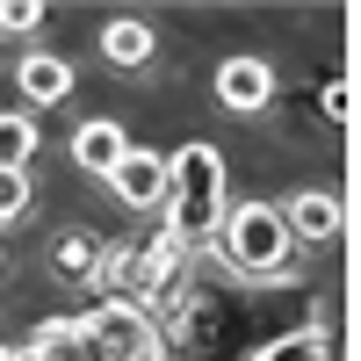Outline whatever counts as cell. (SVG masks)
Instances as JSON below:
<instances>
[{"label": "cell", "instance_id": "obj_15", "mask_svg": "<svg viewBox=\"0 0 361 361\" xmlns=\"http://www.w3.org/2000/svg\"><path fill=\"white\" fill-rule=\"evenodd\" d=\"M15 361H37V354H15Z\"/></svg>", "mask_w": 361, "mask_h": 361}, {"label": "cell", "instance_id": "obj_1", "mask_svg": "<svg viewBox=\"0 0 361 361\" xmlns=\"http://www.w3.org/2000/svg\"><path fill=\"white\" fill-rule=\"evenodd\" d=\"M29 354H37V361H166V340H159V325L145 318L137 304L109 296V304H94L87 318L37 325Z\"/></svg>", "mask_w": 361, "mask_h": 361}, {"label": "cell", "instance_id": "obj_5", "mask_svg": "<svg viewBox=\"0 0 361 361\" xmlns=\"http://www.w3.org/2000/svg\"><path fill=\"white\" fill-rule=\"evenodd\" d=\"M267 94H275V73H267V58L238 51V58H224V66H217V102H224V109L253 116V109H267Z\"/></svg>", "mask_w": 361, "mask_h": 361}, {"label": "cell", "instance_id": "obj_11", "mask_svg": "<svg viewBox=\"0 0 361 361\" xmlns=\"http://www.w3.org/2000/svg\"><path fill=\"white\" fill-rule=\"evenodd\" d=\"M253 361H333V340H325L318 325H304V333H275Z\"/></svg>", "mask_w": 361, "mask_h": 361}, {"label": "cell", "instance_id": "obj_13", "mask_svg": "<svg viewBox=\"0 0 361 361\" xmlns=\"http://www.w3.org/2000/svg\"><path fill=\"white\" fill-rule=\"evenodd\" d=\"M22 209H29V173H8V166H0V224L22 217Z\"/></svg>", "mask_w": 361, "mask_h": 361}, {"label": "cell", "instance_id": "obj_9", "mask_svg": "<svg viewBox=\"0 0 361 361\" xmlns=\"http://www.w3.org/2000/svg\"><path fill=\"white\" fill-rule=\"evenodd\" d=\"M102 51H109V66H145V58L159 51V37H152V22H137V15H116V22L102 29Z\"/></svg>", "mask_w": 361, "mask_h": 361}, {"label": "cell", "instance_id": "obj_3", "mask_svg": "<svg viewBox=\"0 0 361 361\" xmlns=\"http://www.w3.org/2000/svg\"><path fill=\"white\" fill-rule=\"evenodd\" d=\"M217 238H224V260L238 267V275H282V267H289V224H282L275 202H238V209H224Z\"/></svg>", "mask_w": 361, "mask_h": 361}, {"label": "cell", "instance_id": "obj_12", "mask_svg": "<svg viewBox=\"0 0 361 361\" xmlns=\"http://www.w3.org/2000/svg\"><path fill=\"white\" fill-rule=\"evenodd\" d=\"M37 29H44L37 0H0V37H37Z\"/></svg>", "mask_w": 361, "mask_h": 361}, {"label": "cell", "instance_id": "obj_2", "mask_svg": "<svg viewBox=\"0 0 361 361\" xmlns=\"http://www.w3.org/2000/svg\"><path fill=\"white\" fill-rule=\"evenodd\" d=\"M166 231L180 238V246H202L209 231L224 224V209H231V195H224V152L217 145H180V152L166 159Z\"/></svg>", "mask_w": 361, "mask_h": 361}, {"label": "cell", "instance_id": "obj_6", "mask_svg": "<svg viewBox=\"0 0 361 361\" xmlns=\"http://www.w3.org/2000/svg\"><path fill=\"white\" fill-rule=\"evenodd\" d=\"M130 152V137H123V123H102V116H94V123H80L73 130V159L87 166V173H116V159H123Z\"/></svg>", "mask_w": 361, "mask_h": 361}, {"label": "cell", "instance_id": "obj_14", "mask_svg": "<svg viewBox=\"0 0 361 361\" xmlns=\"http://www.w3.org/2000/svg\"><path fill=\"white\" fill-rule=\"evenodd\" d=\"M0 361H15V354H8V347H0Z\"/></svg>", "mask_w": 361, "mask_h": 361}, {"label": "cell", "instance_id": "obj_4", "mask_svg": "<svg viewBox=\"0 0 361 361\" xmlns=\"http://www.w3.org/2000/svg\"><path fill=\"white\" fill-rule=\"evenodd\" d=\"M109 188H116V202H123V209H159V202H166V152L130 145V152L116 159Z\"/></svg>", "mask_w": 361, "mask_h": 361}, {"label": "cell", "instance_id": "obj_7", "mask_svg": "<svg viewBox=\"0 0 361 361\" xmlns=\"http://www.w3.org/2000/svg\"><path fill=\"white\" fill-rule=\"evenodd\" d=\"M15 80H22V102H37V109L73 94V66H66V58H51V51H29Z\"/></svg>", "mask_w": 361, "mask_h": 361}, {"label": "cell", "instance_id": "obj_8", "mask_svg": "<svg viewBox=\"0 0 361 361\" xmlns=\"http://www.w3.org/2000/svg\"><path fill=\"white\" fill-rule=\"evenodd\" d=\"M282 224H289V246H296V238H333V231H340V195L304 188V195L282 209Z\"/></svg>", "mask_w": 361, "mask_h": 361}, {"label": "cell", "instance_id": "obj_10", "mask_svg": "<svg viewBox=\"0 0 361 361\" xmlns=\"http://www.w3.org/2000/svg\"><path fill=\"white\" fill-rule=\"evenodd\" d=\"M29 159H37V123H29L22 109H0V166L22 173Z\"/></svg>", "mask_w": 361, "mask_h": 361}]
</instances>
